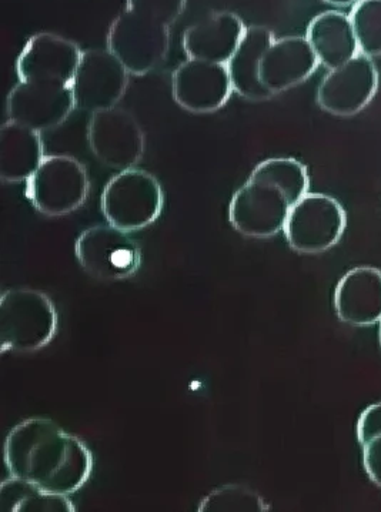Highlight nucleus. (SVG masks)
<instances>
[{
  "label": "nucleus",
  "mask_w": 381,
  "mask_h": 512,
  "mask_svg": "<svg viewBox=\"0 0 381 512\" xmlns=\"http://www.w3.org/2000/svg\"><path fill=\"white\" fill-rule=\"evenodd\" d=\"M5 461L10 477L59 495L78 493L93 470L92 453L85 443L40 417L29 418L10 431Z\"/></svg>",
  "instance_id": "obj_1"
},
{
  "label": "nucleus",
  "mask_w": 381,
  "mask_h": 512,
  "mask_svg": "<svg viewBox=\"0 0 381 512\" xmlns=\"http://www.w3.org/2000/svg\"><path fill=\"white\" fill-rule=\"evenodd\" d=\"M307 167L292 157H274L254 167L249 180L233 196L230 224L253 239L283 232L294 204L309 193Z\"/></svg>",
  "instance_id": "obj_2"
},
{
  "label": "nucleus",
  "mask_w": 381,
  "mask_h": 512,
  "mask_svg": "<svg viewBox=\"0 0 381 512\" xmlns=\"http://www.w3.org/2000/svg\"><path fill=\"white\" fill-rule=\"evenodd\" d=\"M58 331V313L48 294L28 287L0 297V351L35 353L48 346Z\"/></svg>",
  "instance_id": "obj_3"
},
{
  "label": "nucleus",
  "mask_w": 381,
  "mask_h": 512,
  "mask_svg": "<svg viewBox=\"0 0 381 512\" xmlns=\"http://www.w3.org/2000/svg\"><path fill=\"white\" fill-rule=\"evenodd\" d=\"M170 25L155 13L127 8L113 20L108 49L122 60L130 75L145 76L166 59Z\"/></svg>",
  "instance_id": "obj_4"
},
{
  "label": "nucleus",
  "mask_w": 381,
  "mask_h": 512,
  "mask_svg": "<svg viewBox=\"0 0 381 512\" xmlns=\"http://www.w3.org/2000/svg\"><path fill=\"white\" fill-rule=\"evenodd\" d=\"M162 184L145 170L127 169L109 180L102 193V213L108 223L127 233L146 229L162 214Z\"/></svg>",
  "instance_id": "obj_5"
},
{
  "label": "nucleus",
  "mask_w": 381,
  "mask_h": 512,
  "mask_svg": "<svg viewBox=\"0 0 381 512\" xmlns=\"http://www.w3.org/2000/svg\"><path fill=\"white\" fill-rule=\"evenodd\" d=\"M89 187L88 172L78 159L48 156L26 182V197L43 216L60 217L85 204Z\"/></svg>",
  "instance_id": "obj_6"
},
{
  "label": "nucleus",
  "mask_w": 381,
  "mask_h": 512,
  "mask_svg": "<svg viewBox=\"0 0 381 512\" xmlns=\"http://www.w3.org/2000/svg\"><path fill=\"white\" fill-rule=\"evenodd\" d=\"M347 213L339 200L322 193H307L299 200L284 224L290 249L300 254L329 252L342 240Z\"/></svg>",
  "instance_id": "obj_7"
},
{
  "label": "nucleus",
  "mask_w": 381,
  "mask_h": 512,
  "mask_svg": "<svg viewBox=\"0 0 381 512\" xmlns=\"http://www.w3.org/2000/svg\"><path fill=\"white\" fill-rule=\"evenodd\" d=\"M80 267L102 281L132 277L139 270L140 249L125 230L112 224H98L80 234L75 244Z\"/></svg>",
  "instance_id": "obj_8"
},
{
  "label": "nucleus",
  "mask_w": 381,
  "mask_h": 512,
  "mask_svg": "<svg viewBox=\"0 0 381 512\" xmlns=\"http://www.w3.org/2000/svg\"><path fill=\"white\" fill-rule=\"evenodd\" d=\"M90 150L110 169H133L145 153V133L133 113L110 107L92 113L88 125Z\"/></svg>",
  "instance_id": "obj_9"
},
{
  "label": "nucleus",
  "mask_w": 381,
  "mask_h": 512,
  "mask_svg": "<svg viewBox=\"0 0 381 512\" xmlns=\"http://www.w3.org/2000/svg\"><path fill=\"white\" fill-rule=\"evenodd\" d=\"M129 70L109 49L82 53L70 87L76 109L96 113L115 107L129 85Z\"/></svg>",
  "instance_id": "obj_10"
},
{
  "label": "nucleus",
  "mask_w": 381,
  "mask_h": 512,
  "mask_svg": "<svg viewBox=\"0 0 381 512\" xmlns=\"http://www.w3.org/2000/svg\"><path fill=\"white\" fill-rule=\"evenodd\" d=\"M379 89V70L369 56L359 53L340 68L329 70L317 87V105L337 117L363 112Z\"/></svg>",
  "instance_id": "obj_11"
},
{
  "label": "nucleus",
  "mask_w": 381,
  "mask_h": 512,
  "mask_svg": "<svg viewBox=\"0 0 381 512\" xmlns=\"http://www.w3.org/2000/svg\"><path fill=\"white\" fill-rule=\"evenodd\" d=\"M173 99L190 113H213L222 109L233 90L225 63L187 59L172 76Z\"/></svg>",
  "instance_id": "obj_12"
},
{
  "label": "nucleus",
  "mask_w": 381,
  "mask_h": 512,
  "mask_svg": "<svg viewBox=\"0 0 381 512\" xmlns=\"http://www.w3.org/2000/svg\"><path fill=\"white\" fill-rule=\"evenodd\" d=\"M75 109L72 87L58 83L20 80L8 96L9 120L39 133L62 125Z\"/></svg>",
  "instance_id": "obj_13"
},
{
  "label": "nucleus",
  "mask_w": 381,
  "mask_h": 512,
  "mask_svg": "<svg viewBox=\"0 0 381 512\" xmlns=\"http://www.w3.org/2000/svg\"><path fill=\"white\" fill-rule=\"evenodd\" d=\"M82 53L72 40L53 33H38L28 40L20 52L16 70L22 82L70 86Z\"/></svg>",
  "instance_id": "obj_14"
},
{
  "label": "nucleus",
  "mask_w": 381,
  "mask_h": 512,
  "mask_svg": "<svg viewBox=\"0 0 381 512\" xmlns=\"http://www.w3.org/2000/svg\"><path fill=\"white\" fill-rule=\"evenodd\" d=\"M334 313L346 326L372 327L381 321V270L359 266L347 271L337 283Z\"/></svg>",
  "instance_id": "obj_15"
},
{
  "label": "nucleus",
  "mask_w": 381,
  "mask_h": 512,
  "mask_svg": "<svg viewBox=\"0 0 381 512\" xmlns=\"http://www.w3.org/2000/svg\"><path fill=\"white\" fill-rule=\"evenodd\" d=\"M319 66V59L306 36L274 39L260 62V80L272 96H276L302 85Z\"/></svg>",
  "instance_id": "obj_16"
},
{
  "label": "nucleus",
  "mask_w": 381,
  "mask_h": 512,
  "mask_svg": "<svg viewBox=\"0 0 381 512\" xmlns=\"http://www.w3.org/2000/svg\"><path fill=\"white\" fill-rule=\"evenodd\" d=\"M246 26L233 12H216L183 33V50L189 59L225 63L235 55Z\"/></svg>",
  "instance_id": "obj_17"
},
{
  "label": "nucleus",
  "mask_w": 381,
  "mask_h": 512,
  "mask_svg": "<svg viewBox=\"0 0 381 512\" xmlns=\"http://www.w3.org/2000/svg\"><path fill=\"white\" fill-rule=\"evenodd\" d=\"M306 39L320 65L329 70L346 65L360 53L352 22L339 10H327L313 18Z\"/></svg>",
  "instance_id": "obj_18"
},
{
  "label": "nucleus",
  "mask_w": 381,
  "mask_h": 512,
  "mask_svg": "<svg viewBox=\"0 0 381 512\" xmlns=\"http://www.w3.org/2000/svg\"><path fill=\"white\" fill-rule=\"evenodd\" d=\"M274 39L272 30L266 26L253 25L246 28L235 55L227 62L233 90L237 95L252 102H262L273 97L260 80V62Z\"/></svg>",
  "instance_id": "obj_19"
},
{
  "label": "nucleus",
  "mask_w": 381,
  "mask_h": 512,
  "mask_svg": "<svg viewBox=\"0 0 381 512\" xmlns=\"http://www.w3.org/2000/svg\"><path fill=\"white\" fill-rule=\"evenodd\" d=\"M45 159L42 136L9 120L0 132V177L6 183L28 182Z\"/></svg>",
  "instance_id": "obj_20"
},
{
  "label": "nucleus",
  "mask_w": 381,
  "mask_h": 512,
  "mask_svg": "<svg viewBox=\"0 0 381 512\" xmlns=\"http://www.w3.org/2000/svg\"><path fill=\"white\" fill-rule=\"evenodd\" d=\"M2 511L5 512H75L69 495L48 493L29 481L12 477L0 485Z\"/></svg>",
  "instance_id": "obj_21"
},
{
  "label": "nucleus",
  "mask_w": 381,
  "mask_h": 512,
  "mask_svg": "<svg viewBox=\"0 0 381 512\" xmlns=\"http://www.w3.org/2000/svg\"><path fill=\"white\" fill-rule=\"evenodd\" d=\"M356 435L357 443L362 448L364 471L381 490V401L360 414Z\"/></svg>",
  "instance_id": "obj_22"
},
{
  "label": "nucleus",
  "mask_w": 381,
  "mask_h": 512,
  "mask_svg": "<svg viewBox=\"0 0 381 512\" xmlns=\"http://www.w3.org/2000/svg\"><path fill=\"white\" fill-rule=\"evenodd\" d=\"M269 505L253 488L245 484H227L207 494L200 512H266Z\"/></svg>",
  "instance_id": "obj_23"
},
{
  "label": "nucleus",
  "mask_w": 381,
  "mask_h": 512,
  "mask_svg": "<svg viewBox=\"0 0 381 512\" xmlns=\"http://www.w3.org/2000/svg\"><path fill=\"white\" fill-rule=\"evenodd\" d=\"M360 53L381 56V0H360L349 15Z\"/></svg>",
  "instance_id": "obj_24"
},
{
  "label": "nucleus",
  "mask_w": 381,
  "mask_h": 512,
  "mask_svg": "<svg viewBox=\"0 0 381 512\" xmlns=\"http://www.w3.org/2000/svg\"><path fill=\"white\" fill-rule=\"evenodd\" d=\"M187 0H127V8L147 10L173 25L186 8Z\"/></svg>",
  "instance_id": "obj_25"
},
{
  "label": "nucleus",
  "mask_w": 381,
  "mask_h": 512,
  "mask_svg": "<svg viewBox=\"0 0 381 512\" xmlns=\"http://www.w3.org/2000/svg\"><path fill=\"white\" fill-rule=\"evenodd\" d=\"M323 2L336 6V8H349V6L356 5L360 0H323Z\"/></svg>",
  "instance_id": "obj_26"
},
{
  "label": "nucleus",
  "mask_w": 381,
  "mask_h": 512,
  "mask_svg": "<svg viewBox=\"0 0 381 512\" xmlns=\"http://www.w3.org/2000/svg\"><path fill=\"white\" fill-rule=\"evenodd\" d=\"M379 344H380V348H381V321L379 323Z\"/></svg>",
  "instance_id": "obj_27"
}]
</instances>
